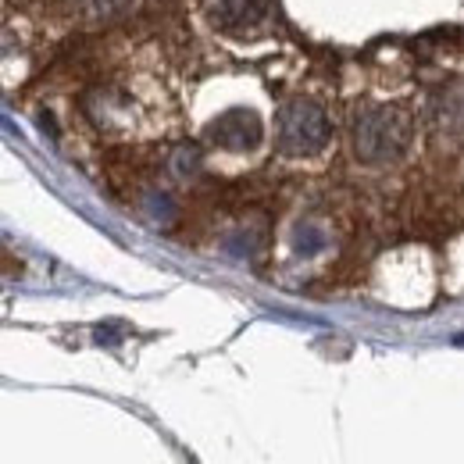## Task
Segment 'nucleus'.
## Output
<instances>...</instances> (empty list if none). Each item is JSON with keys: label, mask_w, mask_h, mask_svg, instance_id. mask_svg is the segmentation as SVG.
<instances>
[{"label": "nucleus", "mask_w": 464, "mask_h": 464, "mask_svg": "<svg viewBox=\"0 0 464 464\" xmlns=\"http://www.w3.org/2000/svg\"><path fill=\"white\" fill-rule=\"evenodd\" d=\"M353 147L361 161H390L407 147V118L397 111H368L353 125Z\"/></svg>", "instance_id": "1"}, {"label": "nucleus", "mask_w": 464, "mask_h": 464, "mask_svg": "<svg viewBox=\"0 0 464 464\" xmlns=\"http://www.w3.org/2000/svg\"><path fill=\"white\" fill-rule=\"evenodd\" d=\"M325 140H329V125L314 104L293 101L279 111V147L286 154H314L325 147Z\"/></svg>", "instance_id": "2"}, {"label": "nucleus", "mask_w": 464, "mask_h": 464, "mask_svg": "<svg viewBox=\"0 0 464 464\" xmlns=\"http://www.w3.org/2000/svg\"><path fill=\"white\" fill-rule=\"evenodd\" d=\"M208 136H211V143H218V147H226V150H246V147H254V143L261 140V121H257L254 111L236 108V111L218 118V121L208 129Z\"/></svg>", "instance_id": "3"}]
</instances>
